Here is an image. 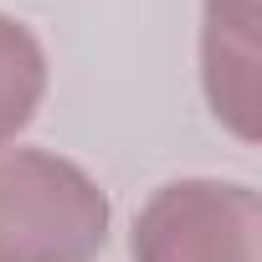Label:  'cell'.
Returning <instances> with one entry per match:
<instances>
[{
	"label": "cell",
	"mask_w": 262,
	"mask_h": 262,
	"mask_svg": "<svg viewBox=\"0 0 262 262\" xmlns=\"http://www.w3.org/2000/svg\"><path fill=\"white\" fill-rule=\"evenodd\" d=\"M103 185L52 149H0V262H93L108 247Z\"/></svg>",
	"instance_id": "6da1fadb"
},
{
	"label": "cell",
	"mask_w": 262,
	"mask_h": 262,
	"mask_svg": "<svg viewBox=\"0 0 262 262\" xmlns=\"http://www.w3.org/2000/svg\"><path fill=\"white\" fill-rule=\"evenodd\" d=\"M134 262H262V201L236 180L160 185L128 236Z\"/></svg>",
	"instance_id": "7a4b0ae2"
},
{
	"label": "cell",
	"mask_w": 262,
	"mask_h": 262,
	"mask_svg": "<svg viewBox=\"0 0 262 262\" xmlns=\"http://www.w3.org/2000/svg\"><path fill=\"white\" fill-rule=\"evenodd\" d=\"M257 0H206V31H201V77L211 113L236 139H257Z\"/></svg>",
	"instance_id": "3957f363"
},
{
	"label": "cell",
	"mask_w": 262,
	"mask_h": 262,
	"mask_svg": "<svg viewBox=\"0 0 262 262\" xmlns=\"http://www.w3.org/2000/svg\"><path fill=\"white\" fill-rule=\"evenodd\" d=\"M41 98H47V52H41V41L16 16H0V149L36 118Z\"/></svg>",
	"instance_id": "277c9868"
}]
</instances>
